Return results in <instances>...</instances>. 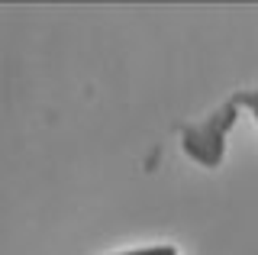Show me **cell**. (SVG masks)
Returning <instances> with one entry per match:
<instances>
[{"label": "cell", "instance_id": "cell-2", "mask_svg": "<svg viewBox=\"0 0 258 255\" xmlns=\"http://www.w3.org/2000/svg\"><path fill=\"white\" fill-rule=\"evenodd\" d=\"M107 255H177L174 245L168 242H155V245H139V249H119V252H107Z\"/></svg>", "mask_w": 258, "mask_h": 255}, {"label": "cell", "instance_id": "cell-3", "mask_svg": "<svg viewBox=\"0 0 258 255\" xmlns=\"http://www.w3.org/2000/svg\"><path fill=\"white\" fill-rule=\"evenodd\" d=\"M232 100H236V103H245V107H252V110H255V116H258V91H245V94H236Z\"/></svg>", "mask_w": 258, "mask_h": 255}, {"label": "cell", "instance_id": "cell-1", "mask_svg": "<svg viewBox=\"0 0 258 255\" xmlns=\"http://www.w3.org/2000/svg\"><path fill=\"white\" fill-rule=\"evenodd\" d=\"M232 119H236V100L229 97L210 119L187 126V130H184V149H187V155L197 158V162H204V165H216L223 158L226 130L232 126Z\"/></svg>", "mask_w": 258, "mask_h": 255}]
</instances>
